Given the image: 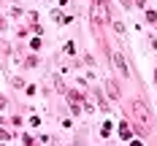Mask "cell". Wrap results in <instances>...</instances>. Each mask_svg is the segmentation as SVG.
<instances>
[{
  "label": "cell",
  "mask_w": 157,
  "mask_h": 146,
  "mask_svg": "<svg viewBox=\"0 0 157 146\" xmlns=\"http://www.w3.org/2000/svg\"><path fill=\"white\" fill-rule=\"evenodd\" d=\"M133 114H136V119H138V133H141V135L152 133V119H149V111H146V106H144L141 100L133 103Z\"/></svg>",
  "instance_id": "1"
},
{
  "label": "cell",
  "mask_w": 157,
  "mask_h": 146,
  "mask_svg": "<svg viewBox=\"0 0 157 146\" xmlns=\"http://www.w3.org/2000/svg\"><path fill=\"white\" fill-rule=\"evenodd\" d=\"M106 22H109V3H106V0H95L92 3V24L100 27V24H106Z\"/></svg>",
  "instance_id": "2"
},
{
  "label": "cell",
  "mask_w": 157,
  "mask_h": 146,
  "mask_svg": "<svg viewBox=\"0 0 157 146\" xmlns=\"http://www.w3.org/2000/svg\"><path fill=\"white\" fill-rule=\"evenodd\" d=\"M111 60H114V68L122 73V76H130V68H127V62H125V57L117 51V49H111Z\"/></svg>",
  "instance_id": "3"
},
{
  "label": "cell",
  "mask_w": 157,
  "mask_h": 146,
  "mask_svg": "<svg viewBox=\"0 0 157 146\" xmlns=\"http://www.w3.org/2000/svg\"><path fill=\"white\" fill-rule=\"evenodd\" d=\"M130 135H133V133H130V127H127V122H122V125H119V138L130 141Z\"/></svg>",
  "instance_id": "4"
},
{
  "label": "cell",
  "mask_w": 157,
  "mask_h": 146,
  "mask_svg": "<svg viewBox=\"0 0 157 146\" xmlns=\"http://www.w3.org/2000/svg\"><path fill=\"white\" fill-rule=\"evenodd\" d=\"M106 89H109L111 97H119V89H117V84H114V81H109V84H106Z\"/></svg>",
  "instance_id": "5"
},
{
  "label": "cell",
  "mask_w": 157,
  "mask_h": 146,
  "mask_svg": "<svg viewBox=\"0 0 157 146\" xmlns=\"http://www.w3.org/2000/svg\"><path fill=\"white\" fill-rule=\"evenodd\" d=\"M8 135H11V133H6V130H0V138H8Z\"/></svg>",
  "instance_id": "6"
},
{
  "label": "cell",
  "mask_w": 157,
  "mask_h": 146,
  "mask_svg": "<svg viewBox=\"0 0 157 146\" xmlns=\"http://www.w3.org/2000/svg\"><path fill=\"white\" fill-rule=\"evenodd\" d=\"M130 146H144V144H141V141H133V144H130Z\"/></svg>",
  "instance_id": "7"
},
{
  "label": "cell",
  "mask_w": 157,
  "mask_h": 146,
  "mask_svg": "<svg viewBox=\"0 0 157 146\" xmlns=\"http://www.w3.org/2000/svg\"><path fill=\"white\" fill-rule=\"evenodd\" d=\"M3 106H6V100H3V97H0V108H3Z\"/></svg>",
  "instance_id": "8"
},
{
  "label": "cell",
  "mask_w": 157,
  "mask_h": 146,
  "mask_svg": "<svg viewBox=\"0 0 157 146\" xmlns=\"http://www.w3.org/2000/svg\"><path fill=\"white\" fill-rule=\"evenodd\" d=\"M136 3H141V6H144V0H136Z\"/></svg>",
  "instance_id": "9"
}]
</instances>
